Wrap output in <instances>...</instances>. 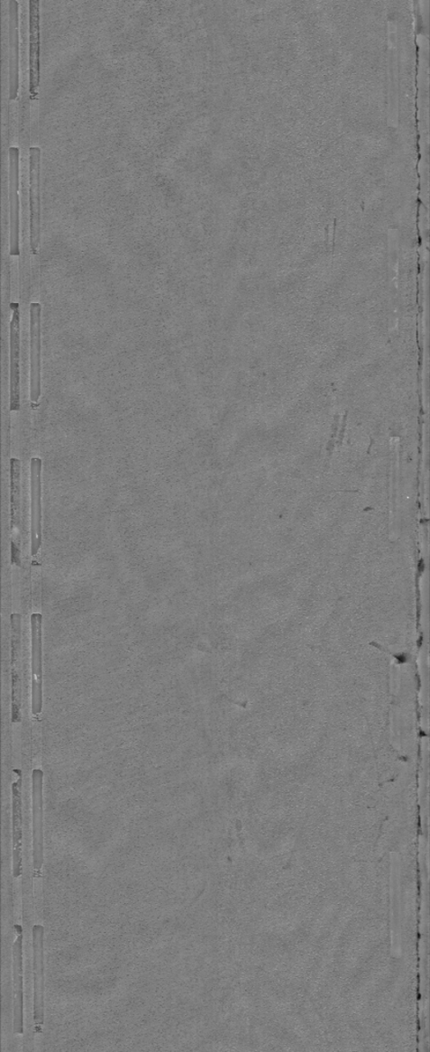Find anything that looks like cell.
I'll return each instance as SVG.
<instances>
[{
    "label": "cell",
    "mask_w": 430,
    "mask_h": 1052,
    "mask_svg": "<svg viewBox=\"0 0 430 1052\" xmlns=\"http://www.w3.org/2000/svg\"><path fill=\"white\" fill-rule=\"evenodd\" d=\"M43 935L41 925H34L33 937V968H34V1025L35 1033L41 1035L44 1021V964H43Z\"/></svg>",
    "instance_id": "1"
},
{
    "label": "cell",
    "mask_w": 430,
    "mask_h": 1052,
    "mask_svg": "<svg viewBox=\"0 0 430 1052\" xmlns=\"http://www.w3.org/2000/svg\"><path fill=\"white\" fill-rule=\"evenodd\" d=\"M16 942L13 946L14 969V1033H24L23 1022V929L17 924Z\"/></svg>",
    "instance_id": "2"
},
{
    "label": "cell",
    "mask_w": 430,
    "mask_h": 1052,
    "mask_svg": "<svg viewBox=\"0 0 430 1052\" xmlns=\"http://www.w3.org/2000/svg\"><path fill=\"white\" fill-rule=\"evenodd\" d=\"M42 791V770L34 769L32 772L33 870L36 879L41 878L43 864Z\"/></svg>",
    "instance_id": "3"
},
{
    "label": "cell",
    "mask_w": 430,
    "mask_h": 1052,
    "mask_svg": "<svg viewBox=\"0 0 430 1052\" xmlns=\"http://www.w3.org/2000/svg\"><path fill=\"white\" fill-rule=\"evenodd\" d=\"M31 246L34 255L39 254L41 243V148L31 151Z\"/></svg>",
    "instance_id": "4"
},
{
    "label": "cell",
    "mask_w": 430,
    "mask_h": 1052,
    "mask_svg": "<svg viewBox=\"0 0 430 1052\" xmlns=\"http://www.w3.org/2000/svg\"><path fill=\"white\" fill-rule=\"evenodd\" d=\"M41 634L42 614H32V714L39 716L42 710V661H41Z\"/></svg>",
    "instance_id": "5"
},
{
    "label": "cell",
    "mask_w": 430,
    "mask_h": 1052,
    "mask_svg": "<svg viewBox=\"0 0 430 1052\" xmlns=\"http://www.w3.org/2000/svg\"><path fill=\"white\" fill-rule=\"evenodd\" d=\"M11 678H12V721H21V680L19 660L22 636V617L20 614H11Z\"/></svg>",
    "instance_id": "6"
},
{
    "label": "cell",
    "mask_w": 430,
    "mask_h": 1052,
    "mask_svg": "<svg viewBox=\"0 0 430 1052\" xmlns=\"http://www.w3.org/2000/svg\"><path fill=\"white\" fill-rule=\"evenodd\" d=\"M41 306L39 302L31 305V396L33 409L39 406L41 395Z\"/></svg>",
    "instance_id": "7"
},
{
    "label": "cell",
    "mask_w": 430,
    "mask_h": 1052,
    "mask_svg": "<svg viewBox=\"0 0 430 1052\" xmlns=\"http://www.w3.org/2000/svg\"><path fill=\"white\" fill-rule=\"evenodd\" d=\"M20 150L16 146L10 148V203H11V239L10 254L20 255V218H19V170Z\"/></svg>",
    "instance_id": "8"
},
{
    "label": "cell",
    "mask_w": 430,
    "mask_h": 1052,
    "mask_svg": "<svg viewBox=\"0 0 430 1052\" xmlns=\"http://www.w3.org/2000/svg\"><path fill=\"white\" fill-rule=\"evenodd\" d=\"M41 469V459L39 457H33L31 463L32 557H36L42 544Z\"/></svg>",
    "instance_id": "9"
},
{
    "label": "cell",
    "mask_w": 430,
    "mask_h": 1052,
    "mask_svg": "<svg viewBox=\"0 0 430 1052\" xmlns=\"http://www.w3.org/2000/svg\"><path fill=\"white\" fill-rule=\"evenodd\" d=\"M40 2H29V32H31V88L32 99L37 97L41 80V33H40Z\"/></svg>",
    "instance_id": "10"
},
{
    "label": "cell",
    "mask_w": 430,
    "mask_h": 1052,
    "mask_svg": "<svg viewBox=\"0 0 430 1052\" xmlns=\"http://www.w3.org/2000/svg\"><path fill=\"white\" fill-rule=\"evenodd\" d=\"M11 411H20V310L19 303H11Z\"/></svg>",
    "instance_id": "11"
},
{
    "label": "cell",
    "mask_w": 430,
    "mask_h": 1052,
    "mask_svg": "<svg viewBox=\"0 0 430 1052\" xmlns=\"http://www.w3.org/2000/svg\"><path fill=\"white\" fill-rule=\"evenodd\" d=\"M13 792V876L22 875V777L12 785Z\"/></svg>",
    "instance_id": "12"
},
{
    "label": "cell",
    "mask_w": 430,
    "mask_h": 1052,
    "mask_svg": "<svg viewBox=\"0 0 430 1052\" xmlns=\"http://www.w3.org/2000/svg\"><path fill=\"white\" fill-rule=\"evenodd\" d=\"M10 99L19 91V3L10 0Z\"/></svg>",
    "instance_id": "13"
},
{
    "label": "cell",
    "mask_w": 430,
    "mask_h": 1052,
    "mask_svg": "<svg viewBox=\"0 0 430 1052\" xmlns=\"http://www.w3.org/2000/svg\"><path fill=\"white\" fill-rule=\"evenodd\" d=\"M21 466L20 459L11 458V523L13 532L20 526Z\"/></svg>",
    "instance_id": "14"
}]
</instances>
